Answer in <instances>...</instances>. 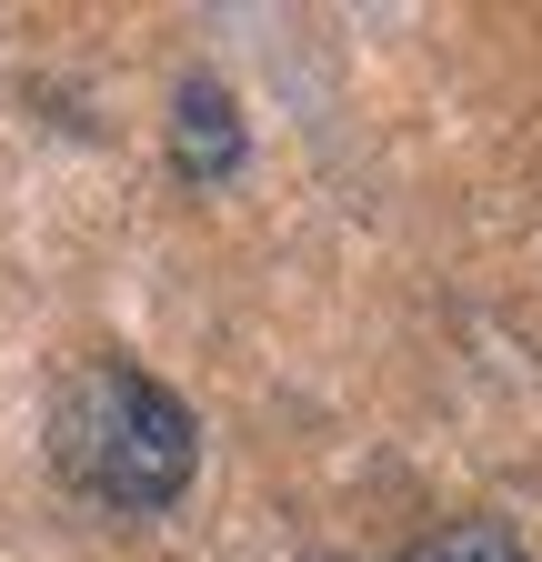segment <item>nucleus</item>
<instances>
[{
  "instance_id": "obj_1",
  "label": "nucleus",
  "mask_w": 542,
  "mask_h": 562,
  "mask_svg": "<svg viewBox=\"0 0 542 562\" xmlns=\"http://www.w3.org/2000/svg\"><path fill=\"white\" fill-rule=\"evenodd\" d=\"M50 462L111 513H171L201 472V422L171 382L131 362H81L50 392Z\"/></svg>"
},
{
  "instance_id": "obj_2",
  "label": "nucleus",
  "mask_w": 542,
  "mask_h": 562,
  "mask_svg": "<svg viewBox=\"0 0 542 562\" xmlns=\"http://www.w3.org/2000/svg\"><path fill=\"white\" fill-rule=\"evenodd\" d=\"M241 161H251V131H241L232 91L212 81V70H191V81L171 91V171L201 181V191H222Z\"/></svg>"
},
{
  "instance_id": "obj_3",
  "label": "nucleus",
  "mask_w": 542,
  "mask_h": 562,
  "mask_svg": "<svg viewBox=\"0 0 542 562\" xmlns=\"http://www.w3.org/2000/svg\"><path fill=\"white\" fill-rule=\"evenodd\" d=\"M402 562H532L503 522H442V532H422Z\"/></svg>"
}]
</instances>
